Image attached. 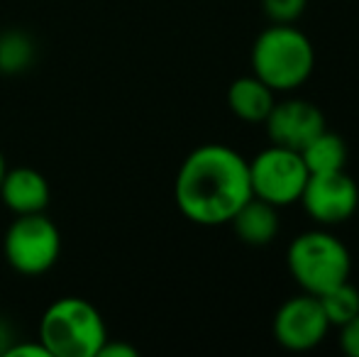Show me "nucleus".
<instances>
[{"instance_id": "nucleus-20", "label": "nucleus", "mask_w": 359, "mask_h": 357, "mask_svg": "<svg viewBox=\"0 0 359 357\" xmlns=\"http://www.w3.org/2000/svg\"><path fill=\"white\" fill-rule=\"evenodd\" d=\"M13 335H10V330H8V325L3 323V321H0V355L5 353V350L10 348V345H13Z\"/></svg>"}, {"instance_id": "nucleus-1", "label": "nucleus", "mask_w": 359, "mask_h": 357, "mask_svg": "<svg viewBox=\"0 0 359 357\" xmlns=\"http://www.w3.org/2000/svg\"><path fill=\"white\" fill-rule=\"evenodd\" d=\"M174 198L191 223L205 228L230 223L240 206L252 198L250 164L227 144H201L181 162Z\"/></svg>"}, {"instance_id": "nucleus-6", "label": "nucleus", "mask_w": 359, "mask_h": 357, "mask_svg": "<svg viewBox=\"0 0 359 357\" xmlns=\"http://www.w3.org/2000/svg\"><path fill=\"white\" fill-rule=\"evenodd\" d=\"M247 164H250L252 196L269 201L276 208L296 203L311 177L301 152L279 144H269Z\"/></svg>"}, {"instance_id": "nucleus-8", "label": "nucleus", "mask_w": 359, "mask_h": 357, "mask_svg": "<svg viewBox=\"0 0 359 357\" xmlns=\"http://www.w3.org/2000/svg\"><path fill=\"white\" fill-rule=\"evenodd\" d=\"M330 323L323 311L318 296L313 294H298L281 304V309L274 316V338L281 348L303 353L313 350L325 340Z\"/></svg>"}, {"instance_id": "nucleus-12", "label": "nucleus", "mask_w": 359, "mask_h": 357, "mask_svg": "<svg viewBox=\"0 0 359 357\" xmlns=\"http://www.w3.org/2000/svg\"><path fill=\"white\" fill-rule=\"evenodd\" d=\"M274 103V90L255 74L235 79L227 88V105L245 123H264Z\"/></svg>"}, {"instance_id": "nucleus-16", "label": "nucleus", "mask_w": 359, "mask_h": 357, "mask_svg": "<svg viewBox=\"0 0 359 357\" xmlns=\"http://www.w3.org/2000/svg\"><path fill=\"white\" fill-rule=\"evenodd\" d=\"M308 0H262V10L274 25H293L306 13Z\"/></svg>"}, {"instance_id": "nucleus-3", "label": "nucleus", "mask_w": 359, "mask_h": 357, "mask_svg": "<svg viewBox=\"0 0 359 357\" xmlns=\"http://www.w3.org/2000/svg\"><path fill=\"white\" fill-rule=\"evenodd\" d=\"M316 52L306 34L293 25H271L252 47V69L271 90H293L311 79Z\"/></svg>"}, {"instance_id": "nucleus-5", "label": "nucleus", "mask_w": 359, "mask_h": 357, "mask_svg": "<svg viewBox=\"0 0 359 357\" xmlns=\"http://www.w3.org/2000/svg\"><path fill=\"white\" fill-rule=\"evenodd\" d=\"M5 260L25 276L44 274L62 255V233L44 213L18 215L3 240Z\"/></svg>"}, {"instance_id": "nucleus-18", "label": "nucleus", "mask_w": 359, "mask_h": 357, "mask_svg": "<svg viewBox=\"0 0 359 357\" xmlns=\"http://www.w3.org/2000/svg\"><path fill=\"white\" fill-rule=\"evenodd\" d=\"M3 357H49V353L39 340H32V343H13Z\"/></svg>"}, {"instance_id": "nucleus-7", "label": "nucleus", "mask_w": 359, "mask_h": 357, "mask_svg": "<svg viewBox=\"0 0 359 357\" xmlns=\"http://www.w3.org/2000/svg\"><path fill=\"white\" fill-rule=\"evenodd\" d=\"M298 201L318 225H325V228L340 225L355 215L359 206V186L345 169L311 174Z\"/></svg>"}, {"instance_id": "nucleus-2", "label": "nucleus", "mask_w": 359, "mask_h": 357, "mask_svg": "<svg viewBox=\"0 0 359 357\" xmlns=\"http://www.w3.org/2000/svg\"><path fill=\"white\" fill-rule=\"evenodd\" d=\"M39 343L49 357H98L108 328L90 301L79 296L57 299L39 321Z\"/></svg>"}, {"instance_id": "nucleus-10", "label": "nucleus", "mask_w": 359, "mask_h": 357, "mask_svg": "<svg viewBox=\"0 0 359 357\" xmlns=\"http://www.w3.org/2000/svg\"><path fill=\"white\" fill-rule=\"evenodd\" d=\"M0 198L15 215L44 213L52 198L49 181L32 167H15L0 181Z\"/></svg>"}, {"instance_id": "nucleus-21", "label": "nucleus", "mask_w": 359, "mask_h": 357, "mask_svg": "<svg viewBox=\"0 0 359 357\" xmlns=\"http://www.w3.org/2000/svg\"><path fill=\"white\" fill-rule=\"evenodd\" d=\"M5 172H8V164H5V154H3V149H0V181H3Z\"/></svg>"}, {"instance_id": "nucleus-13", "label": "nucleus", "mask_w": 359, "mask_h": 357, "mask_svg": "<svg viewBox=\"0 0 359 357\" xmlns=\"http://www.w3.org/2000/svg\"><path fill=\"white\" fill-rule=\"evenodd\" d=\"M301 157L306 162L308 174L340 172L347 164V144L340 135L325 128L301 149Z\"/></svg>"}, {"instance_id": "nucleus-17", "label": "nucleus", "mask_w": 359, "mask_h": 357, "mask_svg": "<svg viewBox=\"0 0 359 357\" xmlns=\"http://www.w3.org/2000/svg\"><path fill=\"white\" fill-rule=\"evenodd\" d=\"M340 345L350 357H359V314L340 328Z\"/></svg>"}, {"instance_id": "nucleus-4", "label": "nucleus", "mask_w": 359, "mask_h": 357, "mask_svg": "<svg viewBox=\"0 0 359 357\" xmlns=\"http://www.w3.org/2000/svg\"><path fill=\"white\" fill-rule=\"evenodd\" d=\"M286 264L306 294L320 296L350 279L352 257L342 240L327 230H308L291 240Z\"/></svg>"}, {"instance_id": "nucleus-11", "label": "nucleus", "mask_w": 359, "mask_h": 357, "mask_svg": "<svg viewBox=\"0 0 359 357\" xmlns=\"http://www.w3.org/2000/svg\"><path fill=\"white\" fill-rule=\"evenodd\" d=\"M232 228H235L237 238L245 245L252 248H264L279 233V213L276 206H271L269 201H262L257 196L247 198L240 206L235 215H232Z\"/></svg>"}, {"instance_id": "nucleus-14", "label": "nucleus", "mask_w": 359, "mask_h": 357, "mask_svg": "<svg viewBox=\"0 0 359 357\" xmlns=\"http://www.w3.org/2000/svg\"><path fill=\"white\" fill-rule=\"evenodd\" d=\"M323 311L327 316V323L330 328H342L345 323H350L352 318L359 314V289L350 284V279L342 281V284L327 289L325 294L318 296Z\"/></svg>"}, {"instance_id": "nucleus-19", "label": "nucleus", "mask_w": 359, "mask_h": 357, "mask_svg": "<svg viewBox=\"0 0 359 357\" xmlns=\"http://www.w3.org/2000/svg\"><path fill=\"white\" fill-rule=\"evenodd\" d=\"M98 357H137V350L125 343H110V338L100 345Z\"/></svg>"}, {"instance_id": "nucleus-15", "label": "nucleus", "mask_w": 359, "mask_h": 357, "mask_svg": "<svg viewBox=\"0 0 359 357\" xmlns=\"http://www.w3.org/2000/svg\"><path fill=\"white\" fill-rule=\"evenodd\" d=\"M34 62V42L20 29L0 34V72L20 74Z\"/></svg>"}, {"instance_id": "nucleus-9", "label": "nucleus", "mask_w": 359, "mask_h": 357, "mask_svg": "<svg viewBox=\"0 0 359 357\" xmlns=\"http://www.w3.org/2000/svg\"><path fill=\"white\" fill-rule=\"evenodd\" d=\"M264 123L271 144L301 152L318 133L325 130V115L311 100L288 98L284 103H274Z\"/></svg>"}]
</instances>
